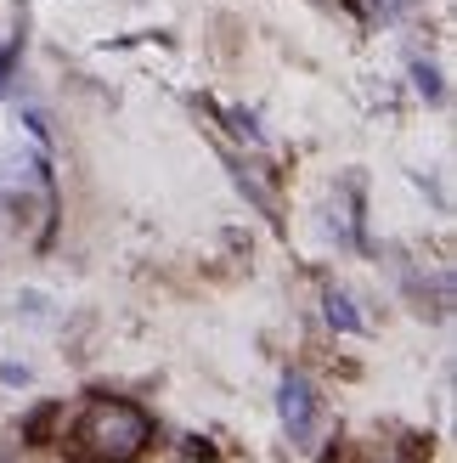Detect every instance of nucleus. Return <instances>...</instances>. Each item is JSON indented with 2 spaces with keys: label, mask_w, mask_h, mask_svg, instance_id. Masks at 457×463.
<instances>
[{
  "label": "nucleus",
  "mask_w": 457,
  "mask_h": 463,
  "mask_svg": "<svg viewBox=\"0 0 457 463\" xmlns=\"http://www.w3.org/2000/svg\"><path fill=\"white\" fill-rule=\"evenodd\" d=\"M153 441V419L135 402H90L79 419V447L97 458H135Z\"/></svg>",
  "instance_id": "1"
},
{
  "label": "nucleus",
  "mask_w": 457,
  "mask_h": 463,
  "mask_svg": "<svg viewBox=\"0 0 457 463\" xmlns=\"http://www.w3.org/2000/svg\"><path fill=\"white\" fill-rule=\"evenodd\" d=\"M277 419H283V430H288L300 447L316 441V419H322V402H316V390H311L305 373H283V384H277Z\"/></svg>",
  "instance_id": "2"
},
{
  "label": "nucleus",
  "mask_w": 457,
  "mask_h": 463,
  "mask_svg": "<svg viewBox=\"0 0 457 463\" xmlns=\"http://www.w3.org/2000/svg\"><path fill=\"white\" fill-rule=\"evenodd\" d=\"M328 322H333V328H345V334H361L356 299H350V294H339V288H328Z\"/></svg>",
  "instance_id": "3"
}]
</instances>
